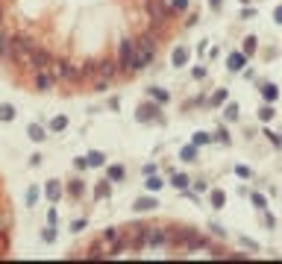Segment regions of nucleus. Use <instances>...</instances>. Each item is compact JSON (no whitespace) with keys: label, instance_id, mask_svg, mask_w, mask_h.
<instances>
[{"label":"nucleus","instance_id":"nucleus-1","mask_svg":"<svg viewBox=\"0 0 282 264\" xmlns=\"http://www.w3.org/2000/svg\"><path fill=\"white\" fill-rule=\"evenodd\" d=\"M156 56V38L153 35H138L135 38V53H132V65H129V73L135 71H144Z\"/></svg>","mask_w":282,"mask_h":264},{"label":"nucleus","instance_id":"nucleus-2","mask_svg":"<svg viewBox=\"0 0 282 264\" xmlns=\"http://www.w3.org/2000/svg\"><path fill=\"white\" fill-rule=\"evenodd\" d=\"M50 73H53L56 79H65V82H79V79H82L79 68H77L74 62H68V59H53V62H50Z\"/></svg>","mask_w":282,"mask_h":264},{"label":"nucleus","instance_id":"nucleus-3","mask_svg":"<svg viewBox=\"0 0 282 264\" xmlns=\"http://www.w3.org/2000/svg\"><path fill=\"white\" fill-rule=\"evenodd\" d=\"M32 50H35V44H32V38L29 35H12V59L9 62H29V56H32Z\"/></svg>","mask_w":282,"mask_h":264},{"label":"nucleus","instance_id":"nucleus-4","mask_svg":"<svg viewBox=\"0 0 282 264\" xmlns=\"http://www.w3.org/2000/svg\"><path fill=\"white\" fill-rule=\"evenodd\" d=\"M171 244H177V247H188V250H206V247H209L194 229H177V232H171Z\"/></svg>","mask_w":282,"mask_h":264},{"label":"nucleus","instance_id":"nucleus-5","mask_svg":"<svg viewBox=\"0 0 282 264\" xmlns=\"http://www.w3.org/2000/svg\"><path fill=\"white\" fill-rule=\"evenodd\" d=\"M132 53H135V38H121V44H118V65H121L124 73H129Z\"/></svg>","mask_w":282,"mask_h":264},{"label":"nucleus","instance_id":"nucleus-6","mask_svg":"<svg viewBox=\"0 0 282 264\" xmlns=\"http://www.w3.org/2000/svg\"><path fill=\"white\" fill-rule=\"evenodd\" d=\"M147 12H150V21H153V24H165L174 9H171L165 0H150V3H147Z\"/></svg>","mask_w":282,"mask_h":264},{"label":"nucleus","instance_id":"nucleus-7","mask_svg":"<svg viewBox=\"0 0 282 264\" xmlns=\"http://www.w3.org/2000/svg\"><path fill=\"white\" fill-rule=\"evenodd\" d=\"M50 62H53V56H50L47 50H38V47H35L26 65H29L32 71H50Z\"/></svg>","mask_w":282,"mask_h":264},{"label":"nucleus","instance_id":"nucleus-8","mask_svg":"<svg viewBox=\"0 0 282 264\" xmlns=\"http://www.w3.org/2000/svg\"><path fill=\"white\" fill-rule=\"evenodd\" d=\"M165 244H171L168 229H147V247H165Z\"/></svg>","mask_w":282,"mask_h":264},{"label":"nucleus","instance_id":"nucleus-9","mask_svg":"<svg viewBox=\"0 0 282 264\" xmlns=\"http://www.w3.org/2000/svg\"><path fill=\"white\" fill-rule=\"evenodd\" d=\"M118 71H121L118 59H100V62H97V73H100L103 79H112V76H115Z\"/></svg>","mask_w":282,"mask_h":264},{"label":"nucleus","instance_id":"nucleus-10","mask_svg":"<svg viewBox=\"0 0 282 264\" xmlns=\"http://www.w3.org/2000/svg\"><path fill=\"white\" fill-rule=\"evenodd\" d=\"M135 118H138V120H144V123H153V120L159 118V106H156V103H144V106H138Z\"/></svg>","mask_w":282,"mask_h":264},{"label":"nucleus","instance_id":"nucleus-11","mask_svg":"<svg viewBox=\"0 0 282 264\" xmlns=\"http://www.w3.org/2000/svg\"><path fill=\"white\" fill-rule=\"evenodd\" d=\"M53 73L50 71H35V91H50L53 88Z\"/></svg>","mask_w":282,"mask_h":264},{"label":"nucleus","instance_id":"nucleus-12","mask_svg":"<svg viewBox=\"0 0 282 264\" xmlns=\"http://www.w3.org/2000/svg\"><path fill=\"white\" fill-rule=\"evenodd\" d=\"M244 65H247V56L244 53H230V59H227V68L235 73V71H244Z\"/></svg>","mask_w":282,"mask_h":264},{"label":"nucleus","instance_id":"nucleus-13","mask_svg":"<svg viewBox=\"0 0 282 264\" xmlns=\"http://www.w3.org/2000/svg\"><path fill=\"white\" fill-rule=\"evenodd\" d=\"M44 194H47V200H59L62 197V188H59V182H47V188H44Z\"/></svg>","mask_w":282,"mask_h":264},{"label":"nucleus","instance_id":"nucleus-14","mask_svg":"<svg viewBox=\"0 0 282 264\" xmlns=\"http://www.w3.org/2000/svg\"><path fill=\"white\" fill-rule=\"evenodd\" d=\"M185 62H188V50H185V47H177V50H174V65L182 68Z\"/></svg>","mask_w":282,"mask_h":264},{"label":"nucleus","instance_id":"nucleus-15","mask_svg":"<svg viewBox=\"0 0 282 264\" xmlns=\"http://www.w3.org/2000/svg\"><path fill=\"white\" fill-rule=\"evenodd\" d=\"M68 194H71V197H82V194H85V185H82L79 179H71V185H68Z\"/></svg>","mask_w":282,"mask_h":264},{"label":"nucleus","instance_id":"nucleus-16","mask_svg":"<svg viewBox=\"0 0 282 264\" xmlns=\"http://www.w3.org/2000/svg\"><path fill=\"white\" fill-rule=\"evenodd\" d=\"M209 200H212V206H215V209H224V203H227V194H224V191H218V188H215V191H212V194H209Z\"/></svg>","mask_w":282,"mask_h":264},{"label":"nucleus","instance_id":"nucleus-17","mask_svg":"<svg viewBox=\"0 0 282 264\" xmlns=\"http://www.w3.org/2000/svg\"><path fill=\"white\" fill-rule=\"evenodd\" d=\"M135 209H138V212H150V209H156V200H153V197H141V200L135 203Z\"/></svg>","mask_w":282,"mask_h":264},{"label":"nucleus","instance_id":"nucleus-18","mask_svg":"<svg viewBox=\"0 0 282 264\" xmlns=\"http://www.w3.org/2000/svg\"><path fill=\"white\" fill-rule=\"evenodd\" d=\"M29 138H32V141H44V138H47V132H44L38 123H32V126H29Z\"/></svg>","mask_w":282,"mask_h":264},{"label":"nucleus","instance_id":"nucleus-19","mask_svg":"<svg viewBox=\"0 0 282 264\" xmlns=\"http://www.w3.org/2000/svg\"><path fill=\"white\" fill-rule=\"evenodd\" d=\"M124 176H127V170H124L121 165H112V168H109V179H115V182H121Z\"/></svg>","mask_w":282,"mask_h":264},{"label":"nucleus","instance_id":"nucleus-20","mask_svg":"<svg viewBox=\"0 0 282 264\" xmlns=\"http://www.w3.org/2000/svg\"><path fill=\"white\" fill-rule=\"evenodd\" d=\"M262 94H265V100H268V103H274V100L280 97V91H277V85H265V88H262Z\"/></svg>","mask_w":282,"mask_h":264},{"label":"nucleus","instance_id":"nucleus-21","mask_svg":"<svg viewBox=\"0 0 282 264\" xmlns=\"http://www.w3.org/2000/svg\"><path fill=\"white\" fill-rule=\"evenodd\" d=\"M150 97L156 103H168V91H162V88H150Z\"/></svg>","mask_w":282,"mask_h":264},{"label":"nucleus","instance_id":"nucleus-22","mask_svg":"<svg viewBox=\"0 0 282 264\" xmlns=\"http://www.w3.org/2000/svg\"><path fill=\"white\" fill-rule=\"evenodd\" d=\"M65 126H68V118H53V120H50V129H53V132H62Z\"/></svg>","mask_w":282,"mask_h":264},{"label":"nucleus","instance_id":"nucleus-23","mask_svg":"<svg viewBox=\"0 0 282 264\" xmlns=\"http://www.w3.org/2000/svg\"><path fill=\"white\" fill-rule=\"evenodd\" d=\"M12 118H15V109H12L9 103H3V106H0V120H12Z\"/></svg>","mask_w":282,"mask_h":264},{"label":"nucleus","instance_id":"nucleus-24","mask_svg":"<svg viewBox=\"0 0 282 264\" xmlns=\"http://www.w3.org/2000/svg\"><path fill=\"white\" fill-rule=\"evenodd\" d=\"M182 159H185V162H194V159H197V147H194V144L185 147V150H182Z\"/></svg>","mask_w":282,"mask_h":264},{"label":"nucleus","instance_id":"nucleus-25","mask_svg":"<svg viewBox=\"0 0 282 264\" xmlns=\"http://www.w3.org/2000/svg\"><path fill=\"white\" fill-rule=\"evenodd\" d=\"M85 165H103V153H91V156H85Z\"/></svg>","mask_w":282,"mask_h":264},{"label":"nucleus","instance_id":"nucleus-26","mask_svg":"<svg viewBox=\"0 0 282 264\" xmlns=\"http://www.w3.org/2000/svg\"><path fill=\"white\" fill-rule=\"evenodd\" d=\"M144 185H147V191H159V188H162V179H159V176H150Z\"/></svg>","mask_w":282,"mask_h":264},{"label":"nucleus","instance_id":"nucleus-27","mask_svg":"<svg viewBox=\"0 0 282 264\" xmlns=\"http://www.w3.org/2000/svg\"><path fill=\"white\" fill-rule=\"evenodd\" d=\"M238 118V103H230L227 106V120H235Z\"/></svg>","mask_w":282,"mask_h":264},{"label":"nucleus","instance_id":"nucleus-28","mask_svg":"<svg viewBox=\"0 0 282 264\" xmlns=\"http://www.w3.org/2000/svg\"><path fill=\"white\" fill-rule=\"evenodd\" d=\"M253 50H256V38H247V44H244V56H253Z\"/></svg>","mask_w":282,"mask_h":264},{"label":"nucleus","instance_id":"nucleus-29","mask_svg":"<svg viewBox=\"0 0 282 264\" xmlns=\"http://www.w3.org/2000/svg\"><path fill=\"white\" fill-rule=\"evenodd\" d=\"M174 185H177L179 191H185V188H188V179H185V176H174Z\"/></svg>","mask_w":282,"mask_h":264},{"label":"nucleus","instance_id":"nucleus-30","mask_svg":"<svg viewBox=\"0 0 282 264\" xmlns=\"http://www.w3.org/2000/svg\"><path fill=\"white\" fill-rule=\"evenodd\" d=\"M185 6H188V0H171V9H174V12H182Z\"/></svg>","mask_w":282,"mask_h":264},{"label":"nucleus","instance_id":"nucleus-31","mask_svg":"<svg viewBox=\"0 0 282 264\" xmlns=\"http://www.w3.org/2000/svg\"><path fill=\"white\" fill-rule=\"evenodd\" d=\"M259 118H262V120H271V118H274V109H271V106H265V109L259 112Z\"/></svg>","mask_w":282,"mask_h":264},{"label":"nucleus","instance_id":"nucleus-32","mask_svg":"<svg viewBox=\"0 0 282 264\" xmlns=\"http://www.w3.org/2000/svg\"><path fill=\"white\" fill-rule=\"evenodd\" d=\"M206 141H209L206 132H197V135H194V147H200V144H206Z\"/></svg>","mask_w":282,"mask_h":264},{"label":"nucleus","instance_id":"nucleus-33","mask_svg":"<svg viewBox=\"0 0 282 264\" xmlns=\"http://www.w3.org/2000/svg\"><path fill=\"white\" fill-rule=\"evenodd\" d=\"M35 200H38V191H35V188H29V191H26V203H29V206H35Z\"/></svg>","mask_w":282,"mask_h":264},{"label":"nucleus","instance_id":"nucleus-34","mask_svg":"<svg viewBox=\"0 0 282 264\" xmlns=\"http://www.w3.org/2000/svg\"><path fill=\"white\" fill-rule=\"evenodd\" d=\"M224 100H227V91H218V94H215V97H212V103H215V106H221V103H224Z\"/></svg>","mask_w":282,"mask_h":264},{"label":"nucleus","instance_id":"nucleus-35","mask_svg":"<svg viewBox=\"0 0 282 264\" xmlns=\"http://www.w3.org/2000/svg\"><path fill=\"white\" fill-rule=\"evenodd\" d=\"M97 197H109V182H103V185L97 188Z\"/></svg>","mask_w":282,"mask_h":264},{"label":"nucleus","instance_id":"nucleus-36","mask_svg":"<svg viewBox=\"0 0 282 264\" xmlns=\"http://www.w3.org/2000/svg\"><path fill=\"white\" fill-rule=\"evenodd\" d=\"M253 203H256V206H259V209H265V206H268V203H265V197H262V194H253Z\"/></svg>","mask_w":282,"mask_h":264},{"label":"nucleus","instance_id":"nucleus-37","mask_svg":"<svg viewBox=\"0 0 282 264\" xmlns=\"http://www.w3.org/2000/svg\"><path fill=\"white\" fill-rule=\"evenodd\" d=\"M106 88H109V79H100V82L94 85V91H106Z\"/></svg>","mask_w":282,"mask_h":264},{"label":"nucleus","instance_id":"nucleus-38","mask_svg":"<svg viewBox=\"0 0 282 264\" xmlns=\"http://www.w3.org/2000/svg\"><path fill=\"white\" fill-rule=\"evenodd\" d=\"M41 238H44V241H53V238H56V232H53V229H44V232H41Z\"/></svg>","mask_w":282,"mask_h":264},{"label":"nucleus","instance_id":"nucleus-39","mask_svg":"<svg viewBox=\"0 0 282 264\" xmlns=\"http://www.w3.org/2000/svg\"><path fill=\"white\" fill-rule=\"evenodd\" d=\"M277 24H282V6L277 9Z\"/></svg>","mask_w":282,"mask_h":264},{"label":"nucleus","instance_id":"nucleus-40","mask_svg":"<svg viewBox=\"0 0 282 264\" xmlns=\"http://www.w3.org/2000/svg\"><path fill=\"white\" fill-rule=\"evenodd\" d=\"M209 3H212V6H215V9H221V0H209Z\"/></svg>","mask_w":282,"mask_h":264},{"label":"nucleus","instance_id":"nucleus-41","mask_svg":"<svg viewBox=\"0 0 282 264\" xmlns=\"http://www.w3.org/2000/svg\"><path fill=\"white\" fill-rule=\"evenodd\" d=\"M0 32H3V21H0Z\"/></svg>","mask_w":282,"mask_h":264},{"label":"nucleus","instance_id":"nucleus-42","mask_svg":"<svg viewBox=\"0 0 282 264\" xmlns=\"http://www.w3.org/2000/svg\"><path fill=\"white\" fill-rule=\"evenodd\" d=\"M280 147H282V138H280Z\"/></svg>","mask_w":282,"mask_h":264}]
</instances>
